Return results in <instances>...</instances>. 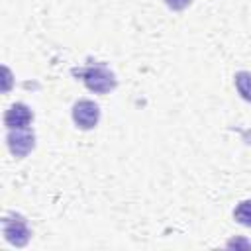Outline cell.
<instances>
[{
  "mask_svg": "<svg viewBox=\"0 0 251 251\" xmlns=\"http://www.w3.org/2000/svg\"><path fill=\"white\" fill-rule=\"evenodd\" d=\"M2 233H4V239L10 245H16V247L27 245V241L31 237V231L27 227L25 218L22 214H14V212L4 216V220H2Z\"/></svg>",
  "mask_w": 251,
  "mask_h": 251,
  "instance_id": "obj_2",
  "label": "cell"
},
{
  "mask_svg": "<svg viewBox=\"0 0 251 251\" xmlns=\"http://www.w3.org/2000/svg\"><path fill=\"white\" fill-rule=\"evenodd\" d=\"M233 82H235V88L239 92V96L251 104V73L247 71H239L235 76H233Z\"/></svg>",
  "mask_w": 251,
  "mask_h": 251,
  "instance_id": "obj_6",
  "label": "cell"
},
{
  "mask_svg": "<svg viewBox=\"0 0 251 251\" xmlns=\"http://www.w3.org/2000/svg\"><path fill=\"white\" fill-rule=\"evenodd\" d=\"M233 218H235L237 224H241L245 227H251V200L239 202L233 210Z\"/></svg>",
  "mask_w": 251,
  "mask_h": 251,
  "instance_id": "obj_7",
  "label": "cell"
},
{
  "mask_svg": "<svg viewBox=\"0 0 251 251\" xmlns=\"http://www.w3.org/2000/svg\"><path fill=\"white\" fill-rule=\"evenodd\" d=\"M190 2H192V0H165V4H167L171 10H175V12H180V10L188 8Z\"/></svg>",
  "mask_w": 251,
  "mask_h": 251,
  "instance_id": "obj_8",
  "label": "cell"
},
{
  "mask_svg": "<svg viewBox=\"0 0 251 251\" xmlns=\"http://www.w3.org/2000/svg\"><path fill=\"white\" fill-rule=\"evenodd\" d=\"M31 120H33V112H31L25 104H22V102L12 104V106L6 110V114H4V124H6L8 129L29 127Z\"/></svg>",
  "mask_w": 251,
  "mask_h": 251,
  "instance_id": "obj_5",
  "label": "cell"
},
{
  "mask_svg": "<svg viewBox=\"0 0 251 251\" xmlns=\"http://www.w3.org/2000/svg\"><path fill=\"white\" fill-rule=\"evenodd\" d=\"M76 76H80V80L84 82V86L94 92V94H108L110 90L116 88L118 80H116V75L106 67V65H88L84 69H75L73 71Z\"/></svg>",
  "mask_w": 251,
  "mask_h": 251,
  "instance_id": "obj_1",
  "label": "cell"
},
{
  "mask_svg": "<svg viewBox=\"0 0 251 251\" xmlns=\"http://www.w3.org/2000/svg\"><path fill=\"white\" fill-rule=\"evenodd\" d=\"M6 143H8L10 153L16 159H24V157H27L33 151V147H35V135H33V131L29 127L10 129L8 135H6Z\"/></svg>",
  "mask_w": 251,
  "mask_h": 251,
  "instance_id": "obj_3",
  "label": "cell"
},
{
  "mask_svg": "<svg viewBox=\"0 0 251 251\" xmlns=\"http://www.w3.org/2000/svg\"><path fill=\"white\" fill-rule=\"evenodd\" d=\"M100 120V106L92 100H78L73 106V122L80 129H92Z\"/></svg>",
  "mask_w": 251,
  "mask_h": 251,
  "instance_id": "obj_4",
  "label": "cell"
}]
</instances>
